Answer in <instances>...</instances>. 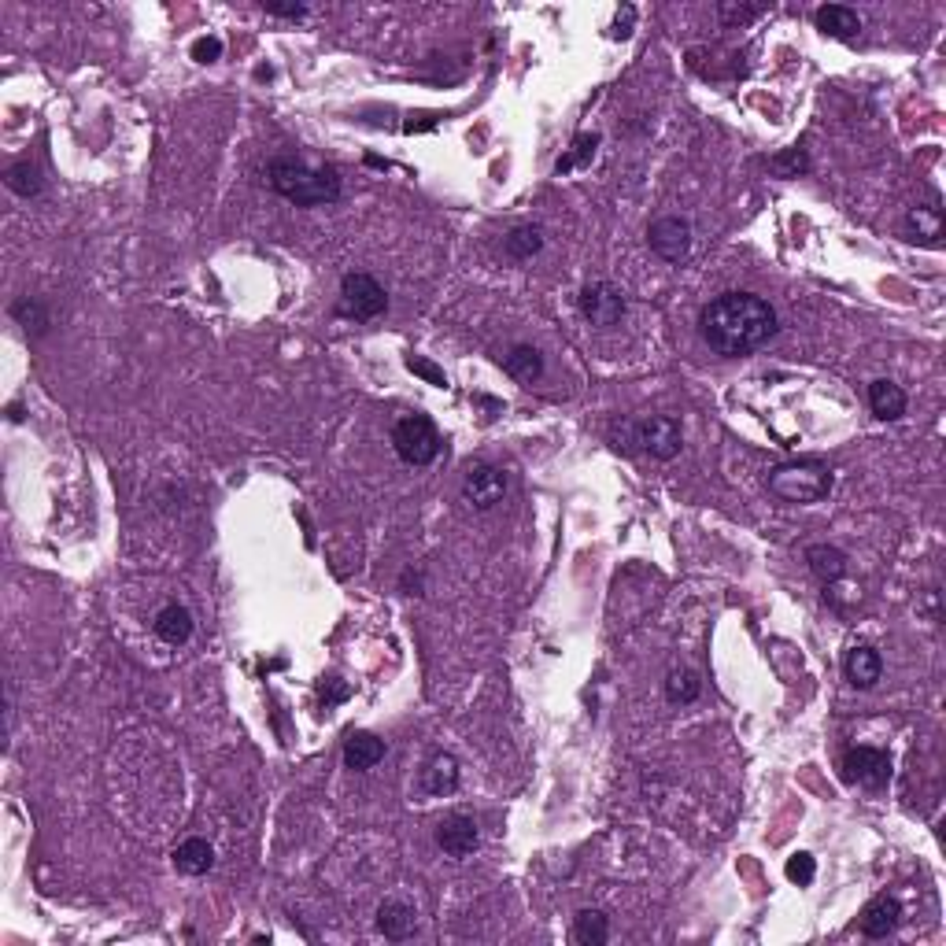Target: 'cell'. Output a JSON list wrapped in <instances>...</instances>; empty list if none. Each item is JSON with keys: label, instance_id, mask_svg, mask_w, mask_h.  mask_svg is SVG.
I'll return each instance as SVG.
<instances>
[{"label": "cell", "instance_id": "1", "mask_svg": "<svg viewBox=\"0 0 946 946\" xmlns=\"http://www.w3.org/2000/svg\"><path fill=\"white\" fill-rule=\"evenodd\" d=\"M699 329L717 355L740 359V355L762 348L765 340L777 333V311L754 292H721L717 300L703 307Z\"/></svg>", "mask_w": 946, "mask_h": 946}, {"label": "cell", "instance_id": "2", "mask_svg": "<svg viewBox=\"0 0 946 946\" xmlns=\"http://www.w3.org/2000/svg\"><path fill=\"white\" fill-rule=\"evenodd\" d=\"M267 182L278 196L296 207H322L340 196V178L333 167H311L304 159L281 156L267 167Z\"/></svg>", "mask_w": 946, "mask_h": 946}, {"label": "cell", "instance_id": "3", "mask_svg": "<svg viewBox=\"0 0 946 946\" xmlns=\"http://www.w3.org/2000/svg\"><path fill=\"white\" fill-rule=\"evenodd\" d=\"M769 492L784 499V503H795V507L821 503L832 492V470L817 459L784 462V466L769 470Z\"/></svg>", "mask_w": 946, "mask_h": 946}, {"label": "cell", "instance_id": "4", "mask_svg": "<svg viewBox=\"0 0 946 946\" xmlns=\"http://www.w3.org/2000/svg\"><path fill=\"white\" fill-rule=\"evenodd\" d=\"M614 448L621 451H647L651 459H673L680 451V444H684V437H680V425L677 418H669V414H651V418H643V422H625L614 429Z\"/></svg>", "mask_w": 946, "mask_h": 946}, {"label": "cell", "instance_id": "5", "mask_svg": "<svg viewBox=\"0 0 946 946\" xmlns=\"http://www.w3.org/2000/svg\"><path fill=\"white\" fill-rule=\"evenodd\" d=\"M392 448L407 466H429L440 455V433L433 418L425 414H407L392 425Z\"/></svg>", "mask_w": 946, "mask_h": 946}, {"label": "cell", "instance_id": "6", "mask_svg": "<svg viewBox=\"0 0 946 946\" xmlns=\"http://www.w3.org/2000/svg\"><path fill=\"white\" fill-rule=\"evenodd\" d=\"M389 307V292L377 285L370 274H348L340 281V304L337 311L344 318H377Z\"/></svg>", "mask_w": 946, "mask_h": 946}, {"label": "cell", "instance_id": "7", "mask_svg": "<svg viewBox=\"0 0 946 946\" xmlns=\"http://www.w3.org/2000/svg\"><path fill=\"white\" fill-rule=\"evenodd\" d=\"M581 315L599 329L618 326L621 318H625V296H621V289L610 285V281H592V285H584L581 292Z\"/></svg>", "mask_w": 946, "mask_h": 946}, {"label": "cell", "instance_id": "8", "mask_svg": "<svg viewBox=\"0 0 946 946\" xmlns=\"http://www.w3.org/2000/svg\"><path fill=\"white\" fill-rule=\"evenodd\" d=\"M647 241H651L655 255H662L666 263H680L692 252V222L680 219V215H662V219L651 222Z\"/></svg>", "mask_w": 946, "mask_h": 946}, {"label": "cell", "instance_id": "9", "mask_svg": "<svg viewBox=\"0 0 946 946\" xmlns=\"http://www.w3.org/2000/svg\"><path fill=\"white\" fill-rule=\"evenodd\" d=\"M843 777L850 784H865V788H884L891 780V754L880 747H854L843 754Z\"/></svg>", "mask_w": 946, "mask_h": 946}, {"label": "cell", "instance_id": "10", "mask_svg": "<svg viewBox=\"0 0 946 946\" xmlns=\"http://www.w3.org/2000/svg\"><path fill=\"white\" fill-rule=\"evenodd\" d=\"M462 496H466L470 507L492 510L496 503H503V496H507V473L499 470V466H492V462L473 466V470L462 477Z\"/></svg>", "mask_w": 946, "mask_h": 946}, {"label": "cell", "instance_id": "11", "mask_svg": "<svg viewBox=\"0 0 946 946\" xmlns=\"http://www.w3.org/2000/svg\"><path fill=\"white\" fill-rule=\"evenodd\" d=\"M437 843L448 858H470L477 843H481V832H477V821L466 817V813H451L437 825Z\"/></svg>", "mask_w": 946, "mask_h": 946}, {"label": "cell", "instance_id": "12", "mask_svg": "<svg viewBox=\"0 0 946 946\" xmlns=\"http://www.w3.org/2000/svg\"><path fill=\"white\" fill-rule=\"evenodd\" d=\"M455 788H459V762L451 754H433L418 773V791L429 795V799H444Z\"/></svg>", "mask_w": 946, "mask_h": 946}, {"label": "cell", "instance_id": "13", "mask_svg": "<svg viewBox=\"0 0 946 946\" xmlns=\"http://www.w3.org/2000/svg\"><path fill=\"white\" fill-rule=\"evenodd\" d=\"M813 23H817V30H825L828 37H839V41H854L862 34V15L847 4H821L813 12Z\"/></svg>", "mask_w": 946, "mask_h": 946}, {"label": "cell", "instance_id": "14", "mask_svg": "<svg viewBox=\"0 0 946 946\" xmlns=\"http://www.w3.org/2000/svg\"><path fill=\"white\" fill-rule=\"evenodd\" d=\"M898 921H902V902H898L895 895H880L865 906L862 932L869 935V939H887V935L898 928Z\"/></svg>", "mask_w": 946, "mask_h": 946}, {"label": "cell", "instance_id": "15", "mask_svg": "<svg viewBox=\"0 0 946 946\" xmlns=\"http://www.w3.org/2000/svg\"><path fill=\"white\" fill-rule=\"evenodd\" d=\"M843 673H847V680L854 684V688H873L876 680H880V673H884V658H880V651L876 647H854V651H847V658H843Z\"/></svg>", "mask_w": 946, "mask_h": 946}, {"label": "cell", "instance_id": "16", "mask_svg": "<svg viewBox=\"0 0 946 946\" xmlns=\"http://www.w3.org/2000/svg\"><path fill=\"white\" fill-rule=\"evenodd\" d=\"M906 233H910V241H921L928 244V248H939V244H943V211H939V200H935V196L928 207H913L910 215H906Z\"/></svg>", "mask_w": 946, "mask_h": 946}, {"label": "cell", "instance_id": "17", "mask_svg": "<svg viewBox=\"0 0 946 946\" xmlns=\"http://www.w3.org/2000/svg\"><path fill=\"white\" fill-rule=\"evenodd\" d=\"M381 758H385V740H377L374 732H352L348 743H344V765L355 769V773L374 769Z\"/></svg>", "mask_w": 946, "mask_h": 946}, {"label": "cell", "instance_id": "18", "mask_svg": "<svg viewBox=\"0 0 946 946\" xmlns=\"http://www.w3.org/2000/svg\"><path fill=\"white\" fill-rule=\"evenodd\" d=\"M211 865H215V847L200 836L185 839V843H178V850H174V869L185 876H204L211 873Z\"/></svg>", "mask_w": 946, "mask_h": 946}, {"label": "cell", "instance_id": "19", "mask_svg": "<svg viewBox=\"0 0 946 946\" xmlns=\"http://www.w3.org/2000/svg\"><path fill=\"white\" fill-rule=\"evenodd\" d=\"M503 370H507L514 381L522 385H533L536 377L544 374V355L536 352L533 344H514L507 355H503Z\"/></svg>", "mask_w": 946, "mask_h": 946}, {"label": "cell", "instance_id": "20", "mask_svg": "<svg viewBox=\"0 0 946 946\" xmlns=\"http://www.w3.org/2000/svg\"><path fill=\"white\" fill-rule=\"evenodd\" d=\"M377 928L385 932V939L400 943L414 932V910L403 902V898H389L381 910H377Z\"/></svg>", "mask_w": 946, "mask_h": 946}, {"label": "cell", "instance_id": "21", "mask_svg": "<svg viewBox=\"0 0 946 946\" xmlns=\"http://www.w3.org/2000/svg\"><path fill=\"white\" fill-rule=\"evenodd\" d=\"M869 407H873L876 418H884V422H895V418H902L906 414V392L898 389L895 381H873L869 385Z\"/></svg>", "mask_w": 946, "mask_h": 946}, {"label": "cell", "instance_id": "22", "mask_svg": "<svg viewBox=\"0 0 946 946\" xmlns=\"http://www.w3.org/2000/svg\"><path fill=\"white\" fill-rule=\"evenodd\" d=\"M156 636L163 643H185L189 636H193V614L185 607H178V603H167V607L156 614Z\"/></svg>", "mask_w": 946, "mask_h": 946}, {"label": "cell", "instance_id": "23", "mask_svg": "<svg viewBox=\"0 0 946 946\" xmlns=\"http://www.w3.org/2000/svg\"><path fill=\"white\" fill-rule=\"evenodd\" d=\"M806 562H810L813 577H821L825 584H836L843 573H847V555L832 544H813L806 551Z\"/></svg>", "mask_w": 946, "mask_h": 946}, {"label": "cell", "instance_id": "24", "mask_svg": "<svg viewBox=\"0 0 946 946\" xmlns=\"http://www.w3.org/2000/svg\"><path fill=\"white\" fill-rule=\"evenodd\" d=\"M12 318L26 329V333H30V337H41V333H49V326H52L49 307L41 304L37 296H23V300H15Z\"/></svg>", "mask_w": 946, "mask_h": 946}, {"label": "cell", "instance_id": "25", "mask_svg": "<svg viewBox=\"0 0 946 946\" xmlns=\"http://www.w3.org/2000/svg\"><path fill=\"white\" fill-rule=\"evenodd\" d=\"M573 939L581 946H603L610 939V921L607 913L599 910H581L573 921Z\"/></svg>", "mask_w": 946, "mask_h": 946}, {"label": "cell", "instance_id": "26", "mask_svg": "<svg viewBox=\"0 0 946 946\" xmlns=\"http://www.w3.org/2000/svg\"><path fill=\"white\" fill-rule=\"evenodd\" d=\"M503 248H507L510 259L525 263V259H533V255L544 248V230H540V226H514V230L507 233Z\"/></svg>", "mask_w": 946, "mask_h": 946}, {"label": "cell", "instance_id": "27", "mask_svg": "<svg viewBox=\"0 0 946 946\" xmlns=\"http://www.w3.org/2000/svg\"><path fill=\"white\" fill-rule=\"evenodd\" d=\"M699 692H703V680L695 677L692 669H673V673H669L666 680L669 703H695Z\"/></svg>", "mask_w": 946, "mask_h": 946}, {"label": "cell", "instance_id": "28", "mask_svg": "<svg viewBox=\"0 0 946 946\" xmlns=\"http://www.w3.org/2000/svg\"><path fill=\"white\" fill-rule=\"evenodd\" d=\"M4 185L19 196H37L41 193V170L34 163H12L4 170Z\"/></svg>", "mask_w": 946, "mask_h": 946}, {"label": "cell", "instance_id": "29", "mask_svg": "<svg viewBox=\"0 0 946 946\" xmlns=\"http://www.w3.org/2000/svg\"><path fill=\"white\" fill-rule=\"evenodd\" d=\"M595 148H599V134H577L573 137V148L566 152V156L558 159V174H570V170L577 167H588L595 156Z\"/></svg>", "mask_w": 946, "mask_h": 946}, {"label": "cell", "instance_id": "30", "mask_svg": "<svg viewBox=\"0 0 946 946\" xmlns=\"http://www.w3.org/2000/svg\"><path fill=\"white\" fill-rule=\"evenodd\" d=\"M769 170H773L777 178H799V174L810 170V156H806V148L802 145H791L769 159Z\"/></svg>", "mask_w": 946, "mask_h": 946}, {"label": "cell", "instance_id": "31", "mask_svg": "<svg viewBox=\"0 0 946 946\" xmlns=\"http://www.w3.org/2000/svg\"><path fill=\"white\" fill-rule=\"evenodd\" d=\"M788 880L791 884H799V887H806V884H813V876H817V862H813V854H806V850H799V854H791L788 858Z\"/></svg>", "mask_w": 946, "mask_h": 946}, {"label": "cell", "instance_id": "32", "mask_svg": "<svg viewBox=\"0 0 946 946\" xmlns=\"http://www.w3.org/2000/svg\"><path fill=\"white\" fill-rule=\"evenodd\" d=\"M765 8L762 4H717V15H721V23L725 26H743V23H751V19H758Z\"/></svg>", "mask_w": 946, "mask_h": 946}, {"label": "cell", "instance_id": "33", "mask_svg": "<svg viewBox=\"0 0 946 946\" xmlns=\"http://www.w3.org/2000/svg\"><path fill=\"white\" fill-rule=\"evenodd\" d=\"M407 370H411V374H418V377H425V381H429V385H437V389H444V385H448L444 370H437V366L425 363V359H418V355H411V359H407Z\"/></svg>", "mask_w": 946, "mask_h": 946}, {"label": "cell", "instance_id": "34", "mask_svg": "<svg viewBox=\"0 0 946 946\" xmlns=\"http://www.w3.org/2000/svg\"><path fill=\"white\" fill-rule=\"evenodd\" d=\"M222 56V41L219 37H196L193 41V60L196 63H215Z\"/></svg>", "mask_w": 946, "mask_h": 946}, {"label": "cell", "instance_id": "35", "mask_svg": "<svg viewBox=\"0 0 946 946\" xmlns=\"http://www.w3.org/2000/svg\"><path fill=\"white\" fill-rule=\"evenodd\" d=\"M632 23H636V8H632V4H625V8L618 12V19H614V30H610V34H614V37H629Z\"/></svg>", "mask_w": 946, "mask_h": 946}, {"label": "cell", "instance_id": "36", "mask_svg": "<svg viewBox=\"0 0 946 946\" xmlns=\"http://www.w3.org/2000/svg\"><path fill=\"white\" fill-rule=\"evenodd\" d=\"M267 15H281V19H304L307 4H263Z\"/></svg>", "mask_w": 946, "mask_h": 946}, {"label": "cell", "instance_id": "37", "mask_svg": "<svg viewBox=\"0 0 946 946\" xmlns=\"http://www.w3.org/2000/svg\"><path fill=\"white\" fill-rule=\"evenodd\" d=\"M322 699H326V706L329 703H344V699H348V684H340V680H326V684H322Z\"/></svg>", "mask_w": 946, "mask_h": 946}, {"label": "cell", "instance_id": "38", "mask_svg": "<svg viewBox=\"0 0 946 946\" xmlns=\"http://www.w3.org/2000/svg\"><path fill=\"white\" fill-rule=\"evenodd\" d=\"M477 403H481V407H488V411H503V403L492 400V396H477Z\"/></svg>", "mask_w": 946, "mask_h": 946}, {"label": "cell", "instance_id": "39", "mask_svg": "<svg viewBox=\"0 0 946 946\" xmlns=\"http://www.w3.org/2000/svg\"><path fill=\"white\" fill-rule=\"evenodd\" d=\"M8 418H12V422H23V418H26L23 407H19V403H12V407H8Z\"/></svg>", "mask_w": 946, "mask_h": 946}]
</instances>
